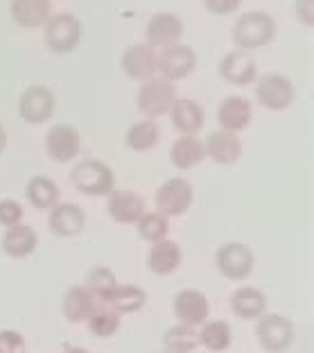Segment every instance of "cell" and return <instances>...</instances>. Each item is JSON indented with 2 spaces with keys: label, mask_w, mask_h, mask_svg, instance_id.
<instances>
[{
  "label": "cell",
  "mask_w": 314,
  "mask_h": 353,
  "mask_svg": "<svg viewBox=\"0 0 314 353\" xmlns=\"http://www.w3.org/2000/svg\"><path fill=\"white\" fill-rule=\"evenodd\" d=\"M276 34V23L264 12H244L233 23V41L238 50H258L267 46Z\"/></svg>",
  "instance_id": "1"
},
{
  "label": "cell",
  "mask_w": 314,
  "mask_h": 353,
  "mask_svg": "<svg viewBox=\"0 0 314 353\" xmlns=\"http://www.w3.org/2000/svg\"><path fill=\"white\" fill-rule=\"evenodd\" d=\"M174 100H176V88L170 79H165V77L145 79L143 86L138 88V95H136L138 111L143 116H147L149 120H154L163 114H170Z\"/></svg>",
  "instance_id": "2"
},
{
  "label": "cell",
  "mask_w": 314,
  "mask_h": 353,
  "mask_svg": "<svg viewBox=\"0 0 314 353\" xmlns=\"http://www.w3.org/2000/svg\"><path fill=\"white\" fill-rule=\"evenodd\" d=\"M72 186L79 192L91 197H100V195H111L114 192V172L104 161H82L72 168L70 172Z\"/></svg>",
  "instance_id": "3"
},
{
  "label": "cell",
  "mask_w": 314,
  "mask_h": 353,
  "mask_svg": "<svg viewBox=\"0 0 314 353\" xmlns=\"http://www.w3.org/2000/svg\"><path fill=\"white\" fill-rule=\"evenodd\" d=\"M84 28L77 16L72 14H54L45 23V43L52 52L66 54L72 52L82 41Z\"/></svg>",
  "instance_id": "4"
},
{
  "label": "cell",
  "mask_w": 314,
  "mask_h": 353,
  "mask_svg": "<svg viewBox=\"0 0 314 353\" xmlns=\"http://www.w3.org/2000/svg\"><path fill=\"white\" fill-rule=\"evenodd\" d=\"M294 84L292 79L280 73H267L255 79V98L269 111H283L294 102Z\"/></svg>",
  "instance_id": "5"
},
{
  "label": "cell",
  "mask_w": 314,
  "mask_h": 353,
  "mask_svg": "<svg viewBox=\"0 0 314 353\" xmlns=\"http://www.w3.org/2000/svg\"><path fill=\"white\" fill-rule=\"evenodd\" d=\"M192 186L183 176H172V179L163 181L156 190V208L165 218H179L190 208L192 204Z\"/></svg>",
  "instance_id": "6"
},
{
  "label": "cell",
  "mask_w": 314,
  "mask_h": 353,
  "mask_svg": "<svg viewBox=\"0 0 314 353\" xmlns=\"http://www.w3.org/2000/svg\"><path fill=\"white\" fill-rule=\"evenodd\" d=\"M255 340L264 351L280 353L294 340V324L285 315H262L255 324Z\"/></svg>",
  "instance_id": "7"
},
{
  "label": "cell",
  "mask_w": 314,
  "mask_h": 353,
  "mask_svg": "<svg viewBox=\"0 0 314 353\" xmlns=\"http://www.w3.org/2000/svg\"><path fill=\"white\" fill-rule=\"evenodd\" d=\"M217 270L231 281H242L253 272V252L242 243H227L215 254Z\"/></svg>",
  "instance_id": "8"
},
{
  "label": "cell",
  "mask_w": 314,
  "mask_h": 353,
  "mask_svg": "<svg viewBox=\"0 0 314 353\" xmlns=\"http://www.w3.org/2000/svg\"><path fill=\"white\" fill-rule=\"evenodd\" d=\"M174 317L179 319V324L186 326H201L208 322V315H211V303H208L206 294L195 288H186V290L174 294Z\"/></svg>",
  "instance_id": "9"
},
{
  "label": "cell",
  "mask_w": 314,
  "mask_h": 353,
  "mask_svg": "<svg viewBox=\"0 0 314 353\" xmlns=\"http://www.w3.org/2000/svg\"><path fill=\"white\" fill-rule=\"evenodd\" d=\"M197 66V54L190 46L174 43L167 48H160L158 52V70L165 79H183L188 77Z\"/></svg>",
  "instance_id": "10"
},
{
  "label": "cell",
  "mask_w": 314,
  "mask_h": 353,
  "mask_svg": "<svg viewBox=\"0 0 314 353\" xmlns=\"http://www.w3.org/2000/svg\"><path fill=\"white\" fill-rule=\"evenodd\" d=\"M54 111V95L48 86H30L23 91L19 100V114L25 123L41 125L52 118Z\"/></svg>",
  "instance_id": "11"
},
{
  "label": "cell",
  "mask_w": 314,
  "mask_h": 353,
  "mask_svg": "<svg viewBox=\"0 0 314 353\" xmlns=\"http://www.w3.org/2000/svg\"><path fill=\"white\" fill-rule=\"evenodd\" d=\"M183 37V23L176 14L170 12H158L147 21L145 26V39L147 46L151 48H167L179 43V39Z\"/></svg>",
  "instance_id": "12"
},
{
  "label": "cell",
  "mask_w": 314,
  "mask_h": 353,
  "mask_svg": "<svg viewBox=\"0 0 314 353\" xmlns=\"http://www.w3.org/2000/svg\"><path fill=\"white\" fill-rule=\"evenodd\" d=\"M220 77L233 86H247L258 79L255 59L244 50H231L220 61Z\"/></svg>",
  "instance_id": "13"
},
{
  "label": "cell",
  "mask_w": 314,
  "mask_h": 353,
  "mask_svg": "<svg viewBox=\"0 0 314 353\" xmlns=\"http://www.w3.org/2000/svg\"><path fill=\"white\" fill-rule=\"evenodd\" d=\"M123 70L134 79H151L158 73V52L147 43H134L129 46L123 59Z\"/></svg>",
  "instance_id": "14"
},
{
  "label": "cell",
  "mask_w": 314,
  "mask_h": 353,
  "mask_svg": "<svg viewBox=\"0 0 314 353\" xmlns=\"http://www.w3.org/2000/svg\"><path fill=\"white\" fill-rule=\"evenodd\" d=\"M45 152L52 161L68 163L79 154V134L70 125H54L45 134Z\"/></svg>",
  "instance_id": "15"
},
{
  "label": "cell",
  "mask_w": 314,
  "mask_h": 353,
  "mask_svg": "<svg viewBox=\"0 0 314 353\" xmlns=\"http://www.w3.org/2000/svg\"><path fill=\"white\" fill-rule=\"evenodd\" d=\"M109 215L111 220L120 224H136L147 211H145V199L134 190H114L109 195Z\"/></svg>",
  "instance_id": "16"
},
{
  "label": "cell",
  "mask_w": 314,
  "mask_h": 353,
  "mask_svg": "<svg viewBox=\"0 0 314 353\" xmlns=\"http://www.w3.org/2000/svg\"><path fill=\"white\" fill-rule=\"evenodd\" d=\"M86 215L77 204H54L50 208V218H48V227L54 236L61 238H72L84 231Z\"/></svg>",
  "instance_id": "17"
},
{
  "label": "cell",
  "mask_w": 314,
  "mask_h": 353,
  "mask_svg": "<svg viewBox=\"0 0 314 353\" xmlns=\"http://www.w3.org/2000/svg\"><path fill=\"white\" fill-rule=\"evenodd\" d=\"M251 102L242 95H229V98H224L222 104L217 107V123L224 132H240L249 127L251 123Z\"/></svg>",
  "instance_id": "18"
},
{
  "label": "cell",
  "mask_w": 314,
  "mask_h": 353,
  "mask_svg": "<svg viewBox=\"0 0 314 353\" xmlns=\"http://www.w3.org/2000/svg\"><path fill=\"white\" fill-rule=\"evenodd\" d=\"M10 12L16 26L25 30H36L48 23L52 16V3L50 0H12Z\"/></svg>",
  "instance_id": "19"
},
{
  "label": "cell",
  "mask_w": 314,
  "mask_h": 353,
  "mask_svg": "<svg viewBox=\"0 0 314 353\" xmlns=\"http://www.w3.org/2000/svg\"><path fill=\"white\" fill-rule=\"evenodd\" d=\"M204 154L220 165H231L238 161L240 154H242V145H240V139L233 132L217 130V132L208 134Z\"/></svg>",
  "instance_id": "20"
},
{
  "label": "cell",
  "mask_w": 314,
  "mask_h": 353,
  "mask_svg": "<svg viewBox=\"0 0 314 353\" xmlns=\"http://www.w3.org/2000/svg\"><path fill=\"white\" fill-rule=\"evenodd\" d=\"M181 265V247L174 240H158L147 252V270L156 276H167L179 270Z\"/></svg>",
  "instance_id": "21"
},
{
  "label": "cell",
  "mask_w": 314,
  "mask_h": 353,
  "mask_svg": "<svg viewBox=\"0 0 314 353\" xmlns=\"http://www.w3.org/2000/svg\"><path fill=\"white\" fill-rule=\"evenodd\" d=\"M170 116L174 130L183 136H195L204 127V111L190 98H176L170 109Z\"/></svg>",
  "instance_id": "22"
},
{
  "label": "cell",
  "mask_w": 314,
  "mask_h": 353,
  "mask_svg": "<svg viewBox=\"0 0 314 353\" xmlns=\"http://www.w3.org/2000/svg\"><path fill=\"white\" fill-rule=\"evenodd\" d=\"M95 308H98V301L93 299L91 292H88L84 285L68 288L66 296H63V317H66L70 324L88 322V317L93 315Z\"/></svg>",
  "instance_id": "23"
},
{
  "label": "cell",
  "mask_w": 314,
  "mask_h": 353,
  "mask_svg": "<svg viewBox=\"0 0 314 353\" xmlns=\"http://www.w3.org/2000/svg\"><path fill=\"white\" fill-rule=\"evenodd\" d=\"M3 252L12 259H25L32 252L36 250L39 245V238H36V231L28 227V224H16V227H10L3 234Z\"/></svg>",
  "instance_id": "24"
},
{
  "label": "cell",
  "mask_w": 314,
  "mask_h": 353,
  "mask_svg": "<svg viewBox=\"0 0 314 353\" xmlns=\"http://www.w3.org/2000/svg\"><path fill=\"white\" fill-rule=\"evenodd\" d=\"M231 310L242 319H258L267 310V296L258 288H238L231 294Z\"/></svg>",
  "instance_id": "25"
},
{
  "label": "cell",
  "mask_w": 314,
  "mask_h": 353,
  "mask_svg": "<svg viewBox=\"0 0 314 353\" xmlns=\"http://www.w3.org/2000/svg\"><path fill=\"white\" fill-rule=\"evenodd\" d=\"M145 303H147V294L138 285H116L114 292L107 296L104 306L111 308L118 315H127V312H138Z\"/></svg>",
  "instance_id": "26"
},
{
  "label": "cell",
  "mask_w": 314,
  "mask_h": 353,
  "mask_svg": "<svg viewBox=\"0 0 314 353\" xmlns=\"http://www.w3.org/2000/svg\"><path fill=\"white\" fill-rule=\"evenodd\" d=\"M204 145L195 139V136H181V139L174 141L170 159L172 163L179 168V170H190V168L199 165L204 161Z\"/></svg>",
  "instance_id": "27"
},
{
  "label": "cell",
  "mask_w": 314,
  "mask_h": 353,
  "mask_svg": "<svg viewBox=\"0 0 314 353\" xmlns=\"http://www.w3.org/2000/svg\"><path fill=\"white\" fill-rule=\"evenodd\" d=\"M158 141H160V130H158L156 120H149V118L132 125L125 134L127 148L134 152H147L151 148H156Z\"/></svg>",
  "instance_id": "28"
},
{
  "label": "cell",
  "mask_w": 314,
  "mask_h": 353,
  "mask_svg": "<svg viewBox=\"0 0 314 353\" xmlns=\"http://www.w3.org/2000/svg\"><path fill=\"white\" fill-rule=\"evenodd\" d=\"M28 199H30L32 206L39 208V211L52 208L59 199L57 183H54L50 176H43V174L32 176V179L28 181Z\"/></svg>",
  "instance_id": "29"
},
{
  "label": "cell",
  "mask_w": 314,
  "mask_h": 353,
  "mask_svg": "<svg viewBox=\"0 0 314 353\" xmlns=\"http://www.w3.org/2000/svg\"><path fill=\"white\" fill-rule=\"evenodd\" d=\"M199 344L208 351H227L231 347V326L224 319H213V322L201 324V331L197 333Z\"/></svg>",
  "instance_id": "30"
},
{
  "label": "cell",
  "mask_w": 314,
  "mask_h": 353,
  "mask_svg": "<svg viewBox=\"0 0 314 353\" xmlns=\"http://www.w3.org/2000/svg\"><path fill=\"white\" fill-rule=\"evenodd\" d=\"M163 347L167 353H192L199 347L197 331L186 324L170 326L163 333Z\"/></svg>",
  "instance_id": "31"
},
{
  "label": "cell",
  "mask_w": 314,
  "mask_h": 353,
  "mask_svg": "<svg viewBox=\"0 0 314 353\" xmlns=\"http://www.w3.org/2000/svg\"><path fill=\"white\" fill-rule=\"evenodd\" d=\"M118 285V281H116V274L111 272L109 268H93L91 272L86 274V290L91 292V296L95 301H100L104 303L107 301V296L114 292V288Z\"/></svg>",
  "instance_id": "32"
},
{
  "label": "cell",
  "mask_w": 314,
  "mask_h": 353,
  "mask_svg": "<svg viewBox=\"0 0 314 353\" xmlns=\"http://www.w3.org/2000/svg\"><path fill=\"white\" fill-rule=\"evenodd\" d=\"M86 324H88V331H91L95 338H111V335H116L120 328V315L107 306L95 308Z\"/></svg>",
  "instance_id": "33"
},
{
  "label": "cell",
  "mask_w": 314,
  "mask_h": 353,
  "mask_svg": "<svg viewBox=\"0 0 314 353\" xmlns=\"http://www.w3.org/2000/svg\"><path fill=\"white\" fill-rule=\"evenodd\" d=\"M138 224V236L147 243H158V240H165L167 238V218L160 215L158 211L154 213H145L143 218L136 222Z\"/></svg>",
  "instance_id": "34"
},
{
  "label": "cell",
  "mask_w": 314,
  "mask_h": 353,
  "mask_svg": "<svg viewBox=\"0 0 314 353\" xmlns=\"http://www.w3.org/2000/svg\"><path fill=\"white\" fill-rule=\"evenodd\" d=\"M21 222H23V206L12 197L0 199V224L10 229Z\"/></svg>",
  "instance_id": "35"
},
{
  "label": "cell",
  "mask_w": 314,
  "mask_h": 353,
  "mask_svg": "<svg viewBox=\"0 0 314 353\" xmlns=\"http://www.w3.org/2000/svg\"><path fill=\"white\" fill-rule=\"evenodd\" d=\"M0 353H25V340L14 328L0 331Z\"/></svg>",
  "instance_id": "36"
},
{
  "label": "cell",
  "mask_w": 314,
  "mask_h": 353,
  "mask_svg": "<svg viewBox=\"0 0 314 353\" xmlns=\"http://www.w3.org/2000/svg\"><path fill=\"white\" fill-rule=\"evenodd\" d=\"M294 14L305 28H312L314 26V0H296Z\"/></svg>",
  "instance_id": "37"
},
{
  "label": "cell",
  "mask_w": 314,
  "mask_h": 353,
  "mask_svg": "<svg viewBox=\"0 0 314 353\" xmlns=\"http://www.w3.org/2000/svg\"><path fill=\"white\" fill-rule=\"evenodd\" d=\"M240 5H242V0H206L208 12H213V14H217V16L233 14Z\"/></svg>",
  "instance_id": "38"
},
{
  "label": "cell",
  "mask_w": 314,
  "mask_h": 353,
  "mask_svg": "<svg viewBox=\"0 0 314 353\" xmlns=\"http://www.w3.org/2000/svg\"><path fill=\"white\" fill-rule=\"evenodd\" d=\"M5 145H7V134H5V130H3V125H0V154H3Z\"/></svg>",
  "instance_id": "39"
},
{
  "label": "cell",
  "mask_w": 314,
  "mask_h": 353,
  "mask_svg": "<svg viewBox=\"0 0 314 353\" xmlns=\"http://www.w3.org/2000/svg\"><path fill=\"white\" fill-rule=\"evenodd\" d=\"M63 353H88L86 349H82V347H68Z\"/></svg>",
  "instance_id": "40"
},
{
  "label": "cell",
  "mask_w": 314,
  "mask_h": 353,
  "mask_svg": "<svg viewBox=\"0 0 314 353\" xmlns=\"http://www.w3.org/2000/svg\"><path fill=\"white\" fill-rule=\"evenodd\" d=\"M163 353H167V351H163Z\"/></svg>",
  "instance_id": "41"
}]
</instances>
